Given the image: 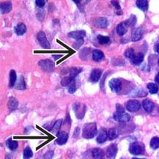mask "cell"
Here are the masks:
<instances>
[{
	"instance_id": "cell-1",
	"label": "cell",
	"mask_w": 159,
	"mask_h": 159,
	"mask_svg": "<svg viewBox=\"0 0 159 159\" xmlns=\"http://www.w3.org/2000/svg\"><path fill=\"white\" fill-rule=\"evenodd\" d=\"M97 134V126L95 122H90L84 125L83 128L82 136L84 139H92Z\"/></svg>"
},
{
	"instance_id": "cell-2",
	"label": "cell",
	"mask_w": 159,
	"mask_h": 159,
	"mask_svg": "<svg viewBox=\"0 0 159 159\" xmlns=\"http://www.w3.org/2000/svg\"><path fill=\"white\" fill-rule=\"evenodd\" d=\"M129 152L132 155H141L144 153V146L142 143L134 142L129 147Z\"/></svg>"
},
{
	"instance_id": "cell-3",
	"label": "cell",
	"mask_w": 159,
	"mask_h": 159,
	"mask_svg": "<svg viewBox=\"0 0 159 159\" xmlns=\"http://www.w3.org/2000/svg\"><path fill=\"white\" fill-rule=\"evenodd\" d=\"M38 65L43 70L46 72H51L54 68V63L51 60H42L38 63Z\"/></svg>"
},
{
	"instance_id": "cell-4",
	"label": "cell",
	"mask_w": 159,
	"mask_h": 159,
	"mask_svg": "<svg viewBox=\"0 0 159 159\" xmlns=\"http://www.w3.org/2000/svg\"><path fill=\"white\" fill-rule=\"evenodd\" d=\"M73 110L78 119H82L86 112L85 105L80 103H76L73 105Z\"/></svg>"
},
{
	"instance_id": "cell-5",
	"label": "cell",
	"mask_w": 159,
	"mask_h": 159,
	"mask_svg": "<svg viewBox=\"0 0 159 159\" xmlns=\"http://www.w3.org/2000/svg\"><path fill=\"white\" fill-rule=\"evenodd\" d=\"M114 120L117 121V122H128L130 120L131 117L130 115L126 112H115L114 114Z\"/></svg>"
},
{
	"instance_id": "cell-6",
	"label": "cell",
	"mask_w": 159,
	"mask_h": 159,
	"mask_svg": "<svg viewBox=\"0 0 159 159\" xmlns=\"http://www.w3.org/2000/svg\"><path fill=\"white\" fill-rule=\"evenodd\" d=\"M141 107L139 101L137 100H130L126 103V109L129 112H136Z\"/></svg>"
},
{
	"instance_id": "cell-7",
	"label": "cell",
	"mask_w": 159,
	"mask_h": 159,
	"mask_svg": "<svg viewBox=\"0 0 159 159\" xmlns=\"http://www.w3.org/2000/svg\"><path fill=\"white\" fill-rule=\"evenodd\" d=\"M109 84L110 89L113 92H119L122 89V83L117 79H112Z\"/></svg>"
},
{
	"instance_id": "cell-8",
	"label": "cell",
	"mask_w": 159,
	"mask_h": 159,
	"mask_svg": "<svg viewBox=\"0 0 159 159\" xmlns=\"http://www.w3.org/2000/svg\"><path fill=\"white\" fill-rule=\"evenodd\" d=\"M37 41H38L41 46L44 48H50L49 42L48 41L47 38H46V34H45L44 32H40L39 33L37 34Z\"/></svg>"
},
{
	"instance_id": "cell-9",
	"label": "cell",
	"mask_w": 159,
	"mask_h": 159,
	"mask_svg": "<svg viewBox=\"0 0 159 159\" xmlns=\"http://www.w3.org/2000/svg\"><path fill=\"white\" fill-rule=\"evenodd\" d=\"M93 23H94L95 27H98V28L105 29L107 28L109 26L108 20L106 18H104V17H100V18H96Z\"/></svg>"
},
{
	"instance_id": "cell-10",
	"label": "cell",
	"mask_w": 159,
	"mask_h": 159,
	"mask_svg": "<svg viewBox=\"0 0 159 159\" xmlns=\"http://www.w3.org/2000/svg\"><path fill=\"white\" fill-rule=\"evenodd\" d=\"M117 153V144H112L106 148V155L109 158L114 159L115 158Z\"/></svg>"
},
{
	"instance_id": "cell-11",
	"label": "cell",
	"mask_w": 159,
	"mask_h": 159,
	"mask_svg": "<svg viewBox=\"0 0 159 159\" xmlns=\"http://www.w3.org/2000/svg\"><path fill=\"white\" fill-rule=\"evenodd\" d=\"M57 139L56 140V143L59 145L65 144L68 139V134L65 131H60L57 134Z\"/></svg>"
},
{
	"instance_id": "cell-12",
	"label": "cell",
	"mask_w": 159,
	"mask_h": 159,
	"mask_svg": "<svg viewBox=\"0 0 159 159\" xmlns=\"http://www.w3.org/2000/svg\"><path fill=\"white\" fill-rule=\"evenodd\" d=\"M143 34V30L141 28H136L133 29L132 34H131V39L134 42L139 41L141 38Z\"/></svg>"
},
{
	"instance_id": "cell-13",
	"label": "cell",
	"mask_w": 159,
	"mask_h": 159,
	"mask_svg": "<svg viewBox=\"0 0 159 159\" xmlns=\"http://www.w3.org/2000/svg\"><path fill=\"white\" fill-rule=\"evenodd\" d=\"M68 36L73 39L79 40L83 39L86 36V32L84 30L75 31V32H71L68 34Z\"/></svg>"
},
{
	"instance_id": "cell-14",
	"label": "cell",
	"mask_w": 159,
	"mask_h": 159,
	"mask_svg": "<svg viewBox=\"0 0 159 159\" xmlns=\"http://www.w3.org/2000/svg\"><path fill=\"white\" fill-rule=\"evenodd\" d=\"M0 10H1L2 14L10 13L12 10V3L10 2H5L1 3Z\"/></svg>"
},
{
	"instance_id": "cell-15",
	"label": "cell",
	"mask_w": 159,
	"mask_h": 159,
	"mask_svg": "<svg viewBox=\"0 0 159 159\" xmlns=\"http://www.w3.org/2000/svg\"><path fill=\"white\" fill-rule=\"evenodd\" d=\"M102 71L100 69H95L91 73L90 81L93 83H96L99 81L100 78L101 76Z\"/></svg>"
},
{
	"instance_id": "cell-16",
	"label": "cell",
	"mask_w": 159,
	"mask_h": 159,
	"mask_svg": "<svg viewBox=\"0 0 159 159\" xmlns=\"http://www.w3.org/2000/svg\"><path fill=\"white\" fill-rule=\"evenodd\" d=\"M142 106L145 111L148 112V113H150V112H151L153 110V109H154L155 104L153 103V102L150 101V100L145 99L142 102Z\"/></svg>"
},
{
	"instance_id": "cell-17",
	"label": "cell",
	"mask_w": 159,
	"mask_h": 159,
	"mask_svg": "<svg viewBox=\"0 0 159 159\" xmlns=\"http://www.w3.org/2000/svg\"><path fill=\"white\" fill-rule=\"evenodd\" d=\"M27 32V27L25 24L23 23H19L15 27V32L17 35L21 36Z\"/></svg>"
},
{
	"instance_id": "cell-18",
	"label": "cell",
	"mask_w": 159,
	"mask_h": 159,
	"mask_svg": "<svg viewBox=\"0 0 159 159\" xmlns=\"http://www.w3.org/2000/svg\"><path fill=\"white\" fill-rule=\"evenodd\" d=\"M15 88L19 90H24L26 89V84L24 81V78L23 76H19L17 79V82L15 84Z\"/></svg>"
},
{
	"instance_id": "cell-19",
	"label": "cell",
	"mask_w": 159,
	"mask_h": 159,
	"mask_svg": "<svg viewBox=\"0 0 159 159\" xmlns=\"http://www.w3.org/2000/svg\"><path fill=\"white\" fill-rule=\"evenodd\" d=\"M128 30V25L125 21L119 24L117 27V32L120 36H123Z\"/></svg>"
},
{
	"instance_id": "cell-20",
	"label": "cell",
	"mask_w": 159,
	"mask_h": 159,
	"mask_svg": "<svg viewBox=\"0 0 159 159\" xmlns=\"http://www.w3.org/2000/svg\"><path fill=\"white\" fill-rule=\"evenodd\" d=\"M143 60H144V54L142 53H137L131 59V63L134 65H138L142 63Z\"/></svg>"
},
{
	"instance_id": "cell-21",
	"label": "cell",
	"mask_w": 159,
	"mask_h": 159,
	"mask_svg": "<svg viewBox=\"0 0 159 159\" xmlns=\"http://www.w3.org/2000/svg\"><path fill=\"white\" fill-rule=\"evenodd\" d=\"M107 138H108V136H107V131L105 129H101L100 131L98 137H97V141L99 144H103V143H104L106 141Z\"/></svg>"
},
{
	"instance_id": "cell-22",
	"label": "cell",
	"mask_w": 159,
	"mask_h": 159,
	"mask_svg": "<svg viewBox=\"0 0 159 159\" xmlns=\"http://www.w3.org/2000/svg\"><path fill=\"white\" fill-rule=\"evenodd\" d=\"M18 101H17L15 98H13V97H10L8 103V106L10 111H14V110H15L17 108H18Z\"/></svg>"
},
{
	"instance_id": "cell-23",
	"label": "cell",
	"mask_w": 159,
	"mask_h": 159,
	"mask_svg": "<svg viewBox=\"0 0 159 159\" xmlns=\"http://www.w3.org/2000/svg\"><path fill=\"white\" fill-rule=\"evenodd\" d=\"M92 59L96 62H101L104 58V54L100 50H94L92 52Z\"/></svg>"
},
{
	"instance_id": "cell-24",
	"label": "cell",
	"mask_w": 159,
	"mask_h": 159,
	"mask_svg": "<svg viewBox=\"0 0 159 159\" xmlns=\"http://www.w3.org/2000/svg\"><path fill=\"white\" fill-rule=\"evenodd\" d=\"M136 6L142 11H147L148 10V2L147 0H138L136 1Z\"/></svg>"
},
{
	"instance_id": "cell-25",
	"label": "cell",
	"mask_w": 159,
	"mask_h": 159,
	"mask_svg": "<svg viewBox=\"0 0 159 159\" xmlns=\"http://www.w3.org/2000/svg\"><path fill=\"white\" fill-rule=\"evenodd\" d=\"M119 135V132L117 128H110L109 130H108L107 131V136L110 140H113L116 139Z\"/></svg>"
},
{
	"instance_id": "cell-26",
	"label": "cell",
	"mask_w": 159,
	"mask_h": 159,
	"mask_svg": "<svg viewBox=\"0 0 159 159\" xmlns=\"http://www.w3.org/2000/svg\"><path fill=\"white\" fill-rule=\"evenodd\" d=\"M92 154L93 158L95 159H103V155H104V153H103V151L100 148H95V149L92 150Z\"/></svg>"
},
{
	"instance_id": "cell-27",
	"label": "cell",
	"mask_w": 159,
	"mask_h": 159,
	"mask_svg": "<svg viewBox=\"0 0 159 159\" xmlns=\"http://www.w3.org/2000/svg\"><path fill=\"white\" fill-rule=\"evenodd\" d=\"M17 76L15 70H11L10 72V83H9V87H12L13 86H15V83L17 82Z\"/></svg>"
},
{
	"instance_id": "cell-28",
	"label": "cell",
	"mask_w": 159,
	"mask_h": 159,
	"mask_svg": "<svg viewBox=\"0 0 159 159\" xmlns=\"http://www.w3.org/2000/svg\"><path fill=\"white\" fill-rule=\"evenodd\" d=\"M6 145L10 150H14L18 148V141H13V140H12L11 139H9L7 140Z\"/></svg>"
},
{
	"instance_id": "cell-29",
	"label": "cell",
	"mask_w": 159,
	"mask_h": 159,
	"mask_svg": "<svg viewBox=\"0 0 159 159\" xmlns=\"http://www.w3.org/2000/svg\"><path fill=\"white\" fill-rule=\"evenodd\" d=\"M97 40H98V43L101 45H106L107 44H109L110 41V38L107 36H103L101 35V34H98L97 36Z\"/></svg>"
},
{
	"instance_id": "cell-30",
	"label": "cell",
	"mask_w": 159,
	"mask_h": 159,
	"mask_svg": "<svg viewBox=\"0 0 159 159\" xmlns=\"http://www.w3.org/2000/svg\"><path fill=\"white\" fill-rule=\"evenodd\" d=\"M82 68H77V67H75V68H72L70 70V76L72 77L73 79H75L76 77L82 72Z\"/></svg>"
},
{
	"instance_id": "cell-31",
	"label": "cell",
	"mask_w": 159,
	"mask_h": 159,
	"mask_svg": "<svg viewBox=\"0 0 159 159\" xmlns=\"http://www.w3.org/2000/svg\"><path fill=\"white\" fill-rule=\"evenodd\" d=\"M32 156H33L32 150H31V148H29V147H27L24 150V154H23L24 159H30Z\"/></svg>"
},
{
	"instance_id": "cell-32",
	"label": "cell",
	"mask_w": 159,
	"mask_h": 159,
	"mask_svg": "<svg viewBox=\"0 0 159 159\" xmlns=\"http://www.w3.org/2000/svg\"><path fill=\"white\" fill-rule=\"evenodd\" d=\"M148 89L151 94H156L158 92V87L154 83H149L148 84Z\"/></svg>"
},
{
	"instance_id": "cell-33",
	"label": "cell",
	"mask_w": 159,
	"mask_h": 159,
	"mask_svg": "<svg viewBox=\"0 0 159 159\" xmlns=\"http://www.w3.org/2000/svg\"><path fill=\"white\" fill-rule=\"evenodd\" d=\"M150 148L153 150H156L159 148V138L158 137H153L150 140Z\"/></svg>"
},
{
	"instance_id": "cell-34",
	"label": "cell",
	"mask_w": 159,
	"mask_h": 159,
	"mask_svg": "<svg viewBox=\"0 0 159 159\" xmlns=\"http://www.w3.org/2000/svg\"><path fill=\"white\" fill-rule=\"evenodd\" d=\"M74 79H73V78L70 77V76H66L62 79L61 84L63 86V87H68V86L71 84L72 82L74 80Z\"/></svg>"
},
{
	"instance_id": "cell-35",
	"label": "cell",
	"mask_w": 159,
	"mask_h": 159,
	"mask_svg": "<svg viewBox=\"0 0 159 159\" xmlns=\"http://www.w3.org/2000/svg\"><path fill=\"white\" fill-rule=\"evenodd\" d=\"M62 122H63V120H59L57 121V122L54 123V125H53L51 131L57 134V131H59V129L60 128V126L62 125Z\"/></svg>"
},
{
	"instance_id": "cell-36",
	"label": "cell",
	"mask_w": 159,
	"mask_h": 159,
	"mask_svg": "<svg viewBox=\"0 0 159 159\" xmlns=\"http://www.w3.org/2000/svg\"><path fill=\"white\" fill-rule=\"evenodd\" d=\"M112 5H113V6L115 8L116 13H117V15H121V14H122V9H121V7H120V4H119L118 2L112 1Z\"/></svg>"
},
{
	"instance_id": "cell-37",
	"label": "cell",
	"mask_w": 159,
	"mask_h": 159,
	"mask_svg": "<svg viewBox=\"0 0 159 159\" xmlns=\"http://www.w3.org/2000/svg\"><path fill=\"white\" fill-rule=\"evenodd\" d=\"M125 23L126 24L128 25V26H134L136 23V18L135 15H132L129 18L128 20L125 21Z\"/></svg>"
},
{
	"instance_id": "cell-38",
	"label": "cell",
	"mask_w": 159,
	"mask_h": 159,
	"mask_svg": "<svg viewBox=\"0 0 159 159\" xmlns=\"http://www.w3.org/2000/svg\"><path fill=\"white\" fill-rule=\"evenodd\" d=\"M68 89L70 93H73L74 92H76V89H77V86H76V83L75 79H74V80L72 82L71 84L68 86Z\"/></svg>"
},
{
	"instance_id": "cell-39",
	"label": "cell",
	"mask_w": 159,
	"mask_h": 159,
	"mask_svg": "<svg viewBox=\"0 0 159 159\" xmlns=\"http://www.w3.org/2000/svg\"><path fill=\"white\" fill-rule=\"evenodd\" d=\"M134 55H135V54H134V49H133V48H128V49L126 50L125 52V56L127 58L132 59L133 57H134Z\"/></svg>"
},
{
	"instance_id": "cell-40",
	"label": "cell",
	"mask_w": 159,
	"mask_h": 159,
	"mask_svg": "<svg viewBox=\"0 0 159 159\" xmlns=\"http://www.w3.org/2000/svg\"><path fill=\"white\" fill-rule=\"evenodd\" d=\"M83 44H84V40L83 39H79L76 41V42L73 44V48H76V49H79L81 46H82Z\"/></svg>"
},
{
	"instance_id": "cell-41",
	"label": "cell",
	"mask_w": 159,
	"mask_h": 159,
	"mask_svg": "<svg viewBox=\"0 0 159 159\" xmlns=\"http://www.w3.org/2000/svg\"><path fill=\"white\" fill-rule=\"evenodd\" d=\"M46 2L45 1V0H36L35 1L36 5H37L38 8H44L45 5H46Z\"/></svg>"
},
{
	"instance_id": "cell-42",
	"label": "cell",
	"mask_w": 159,
	"mask_h": 159,
	"mask_svg": "<svg viewBox=\"0 0 159 159\" xmlns=\"http://www.w3.org/2000/svg\"><path fill=\"white\" fill-rule=\"evenodd\" d=\"M54 155V153L52 151H48V153H46V155H44V159H51Z\"/></svg>"
},
{
	"instance_id": "cell-43",
	"label": "cell",
	"mask_w": 159,
	"mask_h": 159,
	"mask_svg": "<svg viewBox=\"0 0 159 159\" xmlns=\"http://www.w3.org/2000/svg\"><path fill=\"white\" fill-rule=\"evenodd\" d=\"M116 109H117V112H124V111H125L123 106H121L120 104H117V106H116Z\"/></svg>"
},
{
	"instance_id": "cell-44",
	"label": "cell",
	"mask_w": 159,
	"mask_h": 159,
	"mask_svg": "<svg viewBox=\"0 0 159 159\" xmlns=\"http://www.w3.org/2000/svg\"><path fill=\"white\" fill-rule=\"evenodd\" d=\"M155 82L157 83V84H159V73H158V74H157L156 76H155Z\"/></svg>"
},
{
	"instance_id": "cell-45",
	"label": "cell",
	"mask_w": 159,
	"mask_h": 159,
	"mask_svg": "<svg viewBox=\"0 0 159 159\" xmlns=\"http://www.w3.org/2000/svg\"><path fill=\"white\" fill-rule=\"evenodd\" d=\"M156 51L158 52V54H159V44L156 46Z\"/></svg>"
},
{
	"instance_id": "cell-46",
	"label": "cell",
	"mask_w": 159,
	"mask_h": 159,
	"mask_svg": "<svg viewBox=\"0 0 159 159\" xmlns=\"http://www.w3.org/2000/svg\"><path fill=\"white\" fill-rule=\"evenodd\" d=\"M158 66H159V59H158Z\"/></svg>"
},
{
	"instance_id": "cell-47",
	"label": "cell",
	"mask_w": 159,
	"mask_h": 159,
	"mask_svg": "<svg viewBox=\"0 0 159 159\" xmlns=\"http://www.w3.org/2000/svg\"><path fill=\"white\" fill-rule=\"evenodd\" d=\"M121 159H125V158H121Z\"/></svg>"
}]
</instances>
